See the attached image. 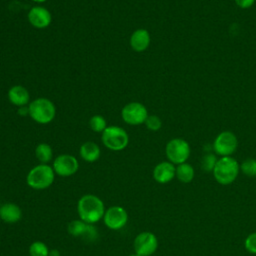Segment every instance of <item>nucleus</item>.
Instances as JSON below:
<instances>
[{
  "mask_svg": "<svg viewBox=\"0 0 256 256\" xmlns=\"http://www.w3.org/2000/svg\"><path fill=\"white\" fill-rule=\"evenodd\" d=\"M238 146L236 136L230 131H223L217 135L213 142V150L222 157L232 155Z\"/></svg>",
  "mask_w": 256,
  "mask_h": 256,
  "instance_id": "6e6552de",
  "label": "nucleus"
},
{
  "mask_svg": "<svg viewBox=\"0 0 256 256\" xmlns=\"http://www.w3.org/2000/svg\"><path fill=\"white\" fill-rule=\"evenodd\" d=\"M151 256H153V255H151Z\"/></svg>",
  "mask_w": 256,
  "mask_h": 256,
  "instance_id": "2f4dec72",
  "label": "nucleus"
},
{
  "mask_svg": "<svg viewBox=\"0 0 256 256\" xmlns=\"http://www.w3.org/2000/svg\"><path fill=\"white\" fill-rule=\"evenodd\" d=\"M194 175H195L194 168L189 163L185 162V163L177 165L175 176L180 182H182L184 184L190 183L193 180Z\"/></svg>",
  "mask_w": 256,
  "mask_h": 256,
  "instance_id": "a211bd4d",
  "label": "nucleus"
},
{
  "mask_svg": "<svg viewBox=\"0 0 256 256\" xmlns=\"http://www.w3.org/2000/svg\"><path fill=\"white\" fill-rule=\"evenodd\" d=\"M52 168L55 174L61 177H69L78 171L79 163L73 155L61 154L54 159Z\"/></svg>",
  "mask_w": 256,
  "mask_h": 256,
  "instance_id": "9d476101",
  "label": "nucleus"
},
{
  "mask_svg": "<svg viewBox=\"0 0 256 256\" xmlns=\"http://www.w3.org/2000/svg\"><path fill=\"white\" fill-rule=\"evenodd\" d=\"M239 171L240 165L237 160L231 156H225L217 160L212 173L219 184L229 185L236 180Z\"/></svg>",
  "mask_w": 256,
  "mask_h": 256,
  "instance_id": "f03ea898",
  "label": "nucleus"
},
{
  "mask_svg": "<svg viewBox=\"0 0 256 256\" xmlns=\"http://www.w3.org/2000/svg\"><path fill=\"white\" fill-rule=\"evenodd\" d=\"M135 253L140 256H151L155 253L158 247L157 237L148 231L139 233L133 242Z\"/></svg>",
  "mask_w": 256,
  "mask_h": 256,
  "instance_id": "1a4fd4ad",
  "label": "nucleus"
},
{
  "mask_svg": "<svg viewBox=\"0 0 256 256\" xmlns=\"http://www.w3.org/2000/svg\"><path fill=\"white\" fill-rule=\"evenodd\" d=\"M8 100L15 106L22 107L29 103L30 95L28 90L22 85H14L8 90Z\"/></svg>",
  "mask_w": 256,
  "mask_h": 256,
  "instance_id": "2eb2a0df",
  "label": "nucleus"
},
{
  "mask_svg": "<svg viewBox=\"0 0 256 256\" xmlns=\"http://www.w3.org/2000/svg\"><path fill=\"white\" fill-rule=\"evenodd\" d=\"M22 217L20 207L15 203H5L0 206V218L2 221L13 224L18 222Z\"/></svg>",
  "mask_w": 256,
  "mask_h": 256,
  "instance_id": "dca6fc26",
  "label": "nucleus"
},
{
  "mask_svg": "<svg viewBox=\"0 0 256 256\" xmlns=\"http://www.w3.org/2000/svg\"><path fill=\"white\" fill-rule=\"evenodd\" d=\"M103 221L109 229L119 230L126 225L128 221V214L121 206H111L105 210Z\"/></svg>",
  "mask_w": 256,
  "mask_h": 256,
  "instance_id": "9b49d317",
  "label": "nucleus"
},
{
  "mask_svg": "<svg viewBox=\"0 0 256 256\" xmlns=\"http://www.w3.org/2000/svg\"><path fill=\"white\" fill-rule=\"evenodd\" d=\"M29 116L39 124L50 123L56 115V108L54 103L44 97L37 98L31 101L28 105Z\"/></svg>",
  "mask_w": 256,
  "mask_h": 256,
  "instance_id": "7ed1b4c3",
  "label": "nucleus"
},
{
  "mask_svg": "<svg viewBox=\"0 0 256 256\" xmlns=\"http://www.w3.org/2000/svg\"><path fill=\"white\" fill-rule=\"evenodd\" d=\"M150 33L143 28L135 30L130 36V46L136 52L145 51L150 45Z\"/></svg>",
  "mask_w": 256,
  "mask_h": 256,
  "instance_id": "4468645a",
  "label": "nucleus"
},
{
  "mask_svg": "<svg viewBox=\"0 0 256 256\" xmlns=\"http://www.w3.org/2000/svg\"><path fill=\"white\" fill-rule=\"evenodd\" d=\"M79 154L84 161L92 163L99 159L101 155V150L96 143L92 141H87L80 146Z\"/></svg>",
  "mask_w": 256,
  "mask_h": 256,
  "instance_id": "f3484780",
  "label": "nucleus"
},
{
  "mask_svg": "<svg viewBox=\"0 0 256 256\" xmlns=\"http://www.w3.org/2000/svg\"><path fill=\"white\" fill-rule=\"evenodd\" d=\"M28 21L33 27L44 29L51 24L52 16L49 10L45 7L34 6L28 12Z\"/></svg>",
  "mask_w": 256,
  "mask_h": 256,
  "instance_id": "f8f14e48",
  "label": "nucleus"
},
{
  "mask_svg": "<svg viewBox=\"0 0 256 256\" xmlns=\"http://www.w3.org/2000/svg\"><path fill=\"white\" fill-rule=\"evenodd\" d=\"M18 114H19L20 116H26V115H28V114H29V109H28V107H26V106L19 107V109H18Z\"/></svg>",
  "mask_w": 256,
  "mask_h": 256,
  "instance_id": "cd10ccee",
  "label": "nucleus"
},
{
  "mask_svg": "<svg viewBox=\"0 0 256 256\" xmlns=\"http://www.w3.org/2000/svg\"><path fill=\"white\" fill-rule=\"evenodd\" d=\"M254 2L255 0H235V3L237 4V6L243 9L251 7L254 4Z\"/></svg>",
  "mask_w": 256,
  "mask_h": 256,
  "instance_id": "bb28decb",
  "label": "nucleus"
},
{
  "mask_svg": "<svg viewBox=\"0 0 256 256\" xmlns=\"http://www.w3.org/2000/svg\"><path fill=\"white\" fill-rule=\"evenodd\" d=\"M129 256H140V255H138L137 253H134V254H130Z\"/></svg>",
  "mask_w": 256,
  "mask_h": 256,
  "instance_id": "7c9ffc66",
  "label": "nucleus"
},
{
  "mask_svg": "<svg viewBox=\"0 0 256 256\" xmlns=\"http://www.w3.org/2000/svg\"><path fill=\"white\" fill-rule=\"evenodd\" d=\"M217 157L212 154V153H207L203 156L202 160H201V166H202V169L205 171V172H212L215 165H216V162H217Z\"/></svg>",
  "mask_w": 256,
  "mask_h": 256,
  "instance_id": "b1692460",
  "label": "nucleus"
},
{
  "mask_svg": "<svg viewBox=\"0 0 256 256\" xmlns=\"http://www.w3.org/2000/svg\"><path fill=\"white\" fill-rule=\"evenodd\" d=\"M48 256H60V253L57 249H52V250H49Z\"/></svg>",
  "mask_w": 256,
  "mask_h": 256,
  "instance_id": "c85d7f7f",
  "label": "nucleus"
},
{
  "mask_svg": "<svg viewBox=\"0 0 256 256\" xmlns=\"http://www.w3.org/2000/svg\"><path fill=\"white\" fill-rule=\"evenodd\" d=\"M242 173L248 177H256V159L248 158L240 165Z\"/></svg>",
  "mask_w": 256,
  "mask_h": 256,
  "instance_id": "5701e85b",
  "label": "nucleus"
},
{
  "mask_svg": "<svg viewBox=\"0 0 256 256\" xmlns=\"http://www.w3.org/2000/svg\"><path fill=\"white\" fill-rule=\"evenodd\" d=\"M101 139L104 146L111 151H121L129 143L127 132L119 126H107L102 132Z\"/></svg>",
  "mask_w": 256,
  "mask_h": 256,
  "instance_id": "39448f33",
  "label": "nucleus"
},
{
  "mask_svg": "<svg viewBox=\"0 0 256 256\" xmlns=\"http://www.w3.org/2000/svg\"><path fill=\"white\" fill-rule=\"evenodd\" d=\"M190 152L188 142L182 138L171 139L165 147V154L168 161L177 165L185 163L190 156Z\"/></svg>",
  "mask_w": 256,
  "mask_h": 256,
  "instance_id": "423d86ee",
  "label": "nucleus"
},
{
  "mask_svg": "<svg viewBox=\"0 0 256 256\" xmlns=\"http://www.w3.org/2000/svg\"><path fill=\"white\" fill-rule=\"evenodd\" d=\"M31 1L36 2V3H43V2H45V1H47V0H31Z\"/></svg>",
  "mask_w": 256,
  "mask_h": 256,
  "instance_id": "c756f323",
  "label": "nucleus"
},
{
  "mask_svg": "<svg viewBox=\"0 0 256 256\" xmlns=\"http://www.w3.org/2000/svg\"><path fill=\"white\" fill-rule=\"evenodd\" d=\"M35 156L41 164H47L53 156L52 147L47 143H40L35 148Z\"/></svg>",
  "mask_w": 256,
  "mask_h": 256,
  "instance_id": "6ab92c4d",
  "label": "nucleus"
},
{
  "mask_svg": "<svg viewBox=\"0 0 256 256\" xmlns=\"http://www.w3.org/2000/svg\"><path fill=\"white\" fill-rule=\"evenodd\" d=\"M121 117L125 123L137 126L145 123L148 117V111L142 103L130 102L122 108Z\"/></svg>",
  "mask_w": 256,
  "mask_h": 256,
  "instance_id": "0eeeda50",
  "label": "nucleus"
},
{
  "mask_svg": "<svg viewBox=\"0 0 256 256\" xmlns=\"http://www.w3.org/2000/svg\"><path fill=\"white\" fill-rule=\"evenodd\" d=\"M79 218L88 224H94L103 218L105 206L103 201L96 195L86 194L77 203Z\"/></svg>",
  "mask_w": 256,
  "mask_h": 256,
  "instance_id": "f257e3e1",
  "label": "nucleus"
},
{
  "mask_svg": "<svg viewBox=\"0 0 256 256\" xmlns=\"http://www.w3.org/2000/svg\"><path fill=\"white\" fill-rule=\"evenodd\" d=\"M244 247L249 253L256 254V232H253L246 237Z\"/></svg>",
  "mask_w": 256,
  "mask_h": 256,
  "instance_id": "a878e982",
  "label": "nucleus"
},
{
  "mask_svg": "<svg viewBox=\"0 0 256 256\" xmlns=\"http://www.w3.org/2000/svg\"><path fill=\"white\" fill-rule=\"evenodd\" d=\"M89 127L96 133H102L107 128V123L103 116L94 115L89 120Z\"/></svg>",
  "mask_w": 256,
  "mask_h": 256,
  "instance_id": "412c9836",
  "label": "nucleus"
},
{
  "mask_svg": "<svg viewBox=\"0 0 256 256\" xmlns=\"http://www.w3.org/2000/svg\"><path fill=\"white\" fill-rule=\"evenodd\" d=\"M89 224L85 223L81 219L79 220H73L68 224V232L72 236L75 237H83L85 236Z\"/></svg>",
  "mask_w": 256,
  "mask_h": 256,
  "instance_id": "aec40b11",
  "label": "nucleus"
},
{
  "mask_svg": "<svg viewBox=\"0 0 256 256\" xmlns=\"http://www.w3.org/2000/svg\"><path fill=\"white\" fill-rule=\"evenodd\" d=\"M145 125L151 131H158L162 126V122H161V119L158 116L148 115V117L145 121Z\"/></svg>",
  "mask_w": 256,
  "mask_h": 256,
  "instance_id": "393cba45",
  "label": "nucleus"
},
{
  "mask_svg": "<svg viewBox=\"0 0 256 256\" xmlns=\"http://www.w3.org/2000/svg\"><path fill=\"white\" fill-rule=\"evenodd\" d=\"M176 174V167L169 161H163L158 163L153 169V178L160 184H166L170 182Z\"/></svg>",
  "mask_w": 256,
  "mask_h": 256,
  "instance_id": "ddd939ff",
  "label": "nucleus"
},
{
  "mask_svg": "<svg viewBox=\"0 0 256 256\" xmlns=\"http://www.w3.org/2000/svg\"><path fill=\"white\" fill-rule=\"evenodd\" d=\"M29 254L30 256H48L49 249L45 243L35 241L29 247Z\"/></svg>",
  "mask_w": 256,
  "mask_h": 256,
  "instance_id": "4be33fe9",
  "label": "nucleus"
},
{
  "mask_svg": "<svg viewBox=\"0 0 256 256\" xmlns=\"http://www.w3.org/2000/svg\"><path fill=\"white\" fill-rule=\"evenodd\" d=\"M55 178V172L48 164H39L33 167L27 174L26 182L35 190H43L50 187Z\"/></svg>",
  "mask_w": 256,
  "mask_h": 256,
  "instance_id": "20e7f679",
  "label": "nucleus"
}]
</instances>
